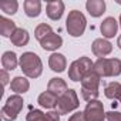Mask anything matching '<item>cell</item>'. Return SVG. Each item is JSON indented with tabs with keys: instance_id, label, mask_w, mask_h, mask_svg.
Listing matches in <instances>:
<instances>
[{
	"instance_id": "6da1fadb",
	"label": "cell",
	"mask_w": 121,
	"mask_h": 121,
	"mask_svg": "<svg viewBox=\"0 0 121 121\" xmlns=\"http://www.w3.org/2000/svg\"><path fill=\"white\" fill-rule=\"evenodd\" d=\"M19 64H20L23 74L29 78H37L43 73V63L36 53H31V51L23 53L20 56Z\"/></svg>"
},
{
	"instance_id": "7a4b0ae2",
	"label": "cell",
	"mask_w": 121,
	"mask_h": 121,
	"mask_svg": "<svg viewBox=\"0 0 121 121\" xmlns=\"http://www.w3.org/2000/svg\"><path fill=\"white\" fill-rule=\"evenodd\" d=\"M100 77H117L121 74V60L118 58H98L93 67Z\"/></svg>"
},
{
	"instance_id": "3957f363",
	"label": "cell",
	"mask_w": 121,
	"mask_h": 121,
	"mask_svg": "<svg viewBox=\"0 0 121 121\" xmlns=\"http://www.w3.org/2000/svg\"><path fill=\"white\" fill-rule=\"evenodd\" d=\"M100 80L101 77L94 73V70H91L90 73H87L83 80H81V95L86 101H93L97 100L98 97V87H100Z\"/></svg>"
},
{
	"instance_id": "277c9868",
	"label": "cell",
	"mask_w": 121,
	"mask_h": 121,
	"mask_svg": "<svg viewBox=\"0 0 121 121\" xmlns=\"http://www.w3.org/2000/svg\"><path fill=\"white\" fill-rule=\"evenodd\" d=\"M86 26H87V20H86V16L81 12L71 10L69 13L67 20H66V29H67L70 36H73V37L83 36L84 31H86Z\"/></svg>"
},
{
	"instance_id": "5b68a950",
	"label": "cell",
	"mask_w": 121,
	"mask_h": 121,
	"mask_svg": "<svg viewBox=\"0 0 121 121\" xmlns=\"http://www.w3.org/2000/svg\"><path fill=\"white\" fill-rule=\"evenodd\" d=\"M78 105H80V101H78V97H77L76 90L69 88L61 97H58L57 105H56V111L60 115H63V114H69V112L77 110Z\"/></svg>"
},
{
	"instance_id": "8992f818",
	"label": "cell",
	"mask_w": 121,
	"mask_h": 121,
	"mask_svg": "<svg viewBox=\"0 0 121 121\" xmlns=\"http://www.w3.org/2000/svg\"><path fill=\"white\" fill-rule=\"evenodd\" d=\"M94 67V63L88 57H80L78 60L73 61L69 67V77L73 81H81L83 77L90 73Z\"/></svg>"
},
{
	"instance_id": "52a82bcc",
	"label": "cell",
	"mask_w": 121,
	"mask_h": 121,
	"mask_svg": "<svg viewBox=\"0 0 121 121\" xmlns=\"http://www.w3.org/2000/svg\"><path fill=\"white\" fill-rule=\"evenodd\" d=\"M23 103L24 101L20 97V94L10 95L2 108V118L4 121H14L17 118V115L20 114V111L23 110V105H24Z\"/></svg>"
},
{
	"instance_id": "ba28073f",
	"label": "cell",
	"mask_w": 121,
	"mask_h": 121,
	"mask_svg": "<svg viewBox=\"0 0 121 121\" xmlns=\"http://www.w3.org/2000/svg\"><path fill=\"white\" fill-rule=\"evenodd\" d=\"M86 121H104L105 120V112H104V105L98 100L88 101L86 105V110L83 111Z\"/></svg>"
},
{
	"instance_id": "9c48e42d",
	"label": "cell",
	"mask_w": 121,
	"mask_h": 121,
	"mask_svg": "<svg viewBox=\"0 0 121 121\" xmlns=\"http://www.w3.org/2000/svg\"><path fill=\"white\" fill-rule=\"evenodd\" d=\"M91 48H93V53L98 58H103L112 51V44L105 39H95L91 44Z\"/></svg>"
},
{
	"instance_id": "30bf717a",
	"label": "cell",
	"mask_w": 121,
	"mask_h": 121,
	"mask_svg": "<svg viewBox=\"0 0 121 121\" xmlns=\"http://www.w3.org/2000/svg\"><path fill=\"white\" fill-rule=\"evenodd\" d=\"M27 121H60V114L57 111L43 112L40 110H31L27 114Z\"/></svg>"
},
{
	"instance_id": "8fae6325",
	"label": "cell",
	"mask_w": 121,
	"mask_h": 121,
	"mask_svg": "<svg viewBox=\"0 0 121 121\" xmlns=\"http://www.w3.org/2000/svg\"><path fill=\"white\" fill-rule=\"evenodd\" d=\"M46 13L48 16V19L51 20H60L64 13V3L61 0H51V2H47V9Z\"/></svg>"
},
{
	"instance_id": "7c38bea8",
	"label": "cell",
	"mask_w": 121,
	"mask_h": 121,
	"mask_svg": "<svg viewBox=\"0 0 121 121\" xmlns=\"http://www.w3.org/2000/svg\"><path fill=\"white\" fill-rule=\"evenodd\" d=\"M67 90H69L67 83H66L63 78H58V77L50 78V81H48V84H47V91H50V93L54 94L56 97H61Z\"/></svg>"
},
{
	"instance_id": "4fadbf2b",
	"label": "cell",
	"mask_w": 121,
	"mask_h": 121,
	"mask_svg": "<svg viewBox=\"0 0 121 121\" xmlns=\"http://www.w3.org/2000/svg\"><path fill=\"white\" fill-rule=\"evenodd\" d=\"M40 46L47 51H54L63 46V39H61V36H58L53 31L51 34H48L47 37H44L40 41Z\"/></svg>"
},
{
	"instance_id": "5bb4252c",
	"label": "cell",
	"mask_w": 121,
	"mask_h": 121,
	"mask_svg": "<svg viewBox=\"0 0 121 121\" xmlns=\"http://www.w3.org/2000/svg\"><path fill=\"white\" fill-rule=\"evenodd\" d=\"M48 66L53 71L56 73H63L67 67V60L63 54L60 53H53L50 57H48Z\"/></svg>"
},
{
	"instance_id": "9a60e30c",
	"label": "cell",
	"mask_w": 121,
	"mask_h": 121,
	"mask_svg": "<svg viewBox=\"0 0 121 121\" xmlns=\"http://www.w3.org/2000/svg\"><path fill=\"white\" fill-rule=\"evenodd\" d=\"M100 30H101V34L107 39H111L117 34V30H118V23L114 17H107L103 20L101 26H100Z\"/></svg>"
},
{
	"instance_id": "2e32d148",
	"label": "cell",
	"mask_w": 121,
	"mask_h": 121,
	"mask_svg": "<svg viewBox=\"0 0 121 121\" xmlns=\"http://www.w3.org/2000/svg\"><path fill=\"white\" fill-rule=\"evenodd\" d=\"M86 9L93 17H100L105 12V2L104 0H88L86 3Z\"/></svg>"
},
{
	"instance_id": "e0dca14e",
	"label": "cell",
	"mask_w": 121,
	"mask_h": 121,
	"mask_svg": "<svg viewBox=\"0 0 121 121\" xmlns=\"http://www.w3.org/2000/svg\"><path fill=\"white\" fill-rule=\"evenodd\" d=\"M10 40H12V43L16 47H23V46H27V43L30 40V36H29V31L26 29L17 27V30L13 33V36L10 37Z\"/></svg>"
},
{
	"instance_id": "ac0fdd59",
	"label": "cell",
	"mask_w": 121,
	"mask_h": 121,
	"mask_svg": "<svg viewBox=\"0 0 121 121\" xmlns=\"http://www.w3.org/2000/svg\"><path fill=\"white\" fill-rule=\"evenodd\" d=\"M10 87H12V91H14L16 94H23L26 91H29L30 88V83L26 77H22V76H17L12 80L10 83Z\"/></svg>"
},
{
	"instance_id": "d6986e66",
	"label": "cell",
	"mask_w": 121,
	"mask_h": 121,
	"mask_svg": "<svg viewBox=\"0 0 121 121\" xmlns=\"http://www.w3.org/2000/svg\"><path fill=\"white\" fill-rule=\"evenodd\" d=\"M19 64V60H17V56L14 51H6L3 53L2 56V66L6 71H12L17 67Z\"/></svg>"
},
{
	"instance_id": "ffe728a7",
	"label": "cell",
	"mask_w": 121,
	"mask_h": 121,
	"mask_svg": "<svg viewBox=\"0 0 121 121\" xmlns=\"http://www.w3.org/2000/svg\"><path fill=\"white\" fill-rule=\"evenodd\" d=\"M16 30H17V27L13 20H9L3 16L0 17V34L3 37H12Z\"/></svg>"
},
{
	"instance_id": "44dd1931",
	"label": "cell",
	"mask_w": 121,
	"mask_h": 121,
	"mask_svg": "<svg viewBox=\"0 0 121 121\" xmlns=\"http://www.w3.org/2000/svg\"><path fill=\"white\" fill-rule=\"evenodd\" d=\"M24 12L29 17H39L41 13V2L40 0H26Z\"/></svg>"
},
{
	"instance_id": "7402d4cb",
	"label": "cell",
	"mask_w": 121,
	"mask_h": 121,
	"mask_svg": "<svg viewBox=\"0 0 121 121\" xmlns=\"http://www.w3.org/2000/svg\"><path fill=\"white\" fill-rule=\"evenodd\" d=\"M57 100L58 97H56L54 94H51L50 91H44L39 95V104L43 107V108H56L57 105Z\"/></svg>"
},
{
	"instance_id": "603a6c76",
	"label": "cell",
	"mask_w": 121,
	"mask_h": 121,
	"mask_svg": "<svg viewBox=\"0 0 121 121\" xmlns=\"http://www.w3.org/2000/svg\"><path fill=\"white\" fill-rule=\"evenodd\" d=\"M104 94L110 100H120V97H121V84L117 83V81H112V83L107 84L105 88H104Z\"/></svg>"
},
{
	"instance_id": "cb8c5ba5",
	"label": "cell",
	"mask_w": 121,
	"mask_h": 121,
	"mask_svg": "<svg viewBox=\"0 0 121 121\" xmlns=\"http://www.w3.org/2000/svg\"><path fill=\"white\" fill-rule=\"evenodd\" d=\"M51 33H53L51 26H48V24H46V23H40V24L36 27V30H34V36H36V39H37L39 41H41L44 37H47V36L51 34Z\"/></svg>"
},
{
	"instance_id": "d4e9b609",
	"label": "cell",
	"mask_w": 121,
	"mask_h": 121,
	"mask_svg": "<svg viewBox=\"0 0 121 121\" xmlns=\"http://www.w3.org/2000/svg\"><path fill=\"white\" fill-rule=\"evenodd\" d=\"M0 9L6 14H14L19 9V3L16 0H4V2H0Z\"/></svg>"
},
{
	"instance_id": "484cf974",
	"label": "cell",
	"mask_w": 121,
	"mask_h": 121,
	"mask_svg": "<svg viewBox=\"0 0 121 121\" xmlns=\"http://www.w3.org/2000/svg\"><path fill=\"white\" fill-rule=\"evenodd\" d=\"M105 120H107V121H121V112H120V111H110V112H105Z\"/></svg>"
},
{
	"instance_id": "4316f807",
	"label": "cell",
	"mask_w": 121,
	"mask_h": 121,
	"mask_svg": "<svg viewBox=\"0 0 121 121\" xmlns=\"http://www.w3.org/2000/svg\"><path fill=\"white\" fill-rule=\"evenodd\" d=\"M69 121H86V117H84V112H81V111H77V112H74L70 118H69Z\"/></svg>"
},
{
	"instance_id": "83f0119b",
	"label": "cell",
	"mask_w": 121,
	"mask_h": 121,
	"mask_svg": "<svg viewBox=\"0 0 121 121\" xmlns=\"http://www.w3.org/2000/svg\"><path fill=\"white\" fill-rule=\"evenodd\" d=\"M0 77H2V83H3V86H7L9 84V74H7V71L6 70H2L0 71Z\"/></svg>"
},
{
	"instance_id": "f1b7e54d",
	"label": "cell",
	"mask_w": 121,
	"mask_h": 121,
	"mask_svg": "<svg viewBox=\"0 0 121 121\" xmlns=\"http://www.w3.org/2000/svg\"><path fill=\"white\" fill-rule=\"evenodd\" d=\"M117 46L121 48V36H120V37H118V40H117Z\"/></svg>"
},
{
	"instance_id": "f546056e",
	"label": "cell",
	"mask_w": 121,
	"mask_h": 121,
	"mask_svg": "<svg viewBox=\"0 0 121 121\" xmlns=\"http://www.w3.org/2000/svg\"><path fill=\"white\" fill-rule=\"evenodd\" d=\"M120 27H121V16H120Z\"/></svg>"
},
{
	"instance_id": "4dcf8cb0",
	"label": "cell",
	"mask_w": 121,
	"mask_h": 121,
	"mask_svg": "<svg viewBox=\"0 0 121 121\" xmlns=\"http://www.w3.org/2000/svg\"><path fill=\"white\" fill-rule=\"evenodd\" d=\"M118 101H120V103H121V97H120V100H118Z\"/></svg>"
}]
</instances>
